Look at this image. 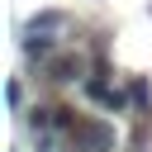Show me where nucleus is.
Returning <instances> with one entry per match:
<instances>
[{
    "label": "nucleus",
    "mask_w": 152,
    "mask_h": 152,
    "mask_svg": "<svg viewBox=\"0 0 152 152\" xmlns=\"http://www.w3.org/2000/svg\"><path fill=\"white\" fill-rule=\"evenodd\" d=\"M81 90H86L100 109H109V114H124V109H128V100H133L128 90L109 86V62H95V66H90V76L81 81Z\"/></svg>",
    "instance_id": "obj_1"
},
{
    "label": "nucleus",
    "mask_w": 152,
    "mask_h": 152,
    "mask_svg": "<svg viewBox=\"0 0 152 152\" xmlns=\"http://www.w3.org/2000/svg\"><path fill=\"white\" fill-rule=\"evenodd\" d=\"M62 19H66L62 10H43V14H33V19L24 24V33H48V28H57Z\"/></svg>",
    "instance_id": "obj_5"
},
{
    "label": "nucleus",
    "mask_w": 152,
    "mask_h": 152,
    "mask_svg": "<svg viewBox=\"0 0 152 152\" xmlns=\"http://www.w3.org/2000/svg\"><path fill=\"white\" fill-rule=\"evenodd\" d=\"M24 57L28 62H52V38L48 33H24Z\"/></svg>",
    "instance_id": "obj_4"
},
{
    "label": "nucleus",
    "mask_w": 152,
    "mask_h": 152,
    "mask_svg": "<svg viewBox=\"0 0 152 152\" xmlns=\"http://www.w3.org/2000/svg\"><path fill=\"white\" fill-rule=\"evenodd\" d=\"M48 81H57V86L86 81V57H76V52H62V57H52V62H48Z\"/></svg>",
    "instance_id": "obj_3"
},
{
    "label": "nucleus",
    "mask_w": 152,
    "mask_h": 152,
    "mask_svg": "<svg viewBox=\"0 0 152 152\" xmlns=\"http://www.w3.org/2000/svg\"><path fill=\"white\" fill-rule=\"evenodd\" d=\"M66 147L71 152H114V128L104 119H76L66 128Z\"/></svg>",
    "instance_id": "obj_2"
},
{
    "label": "nucleus",
    "mask_w": 152,
    "mask_h": 152,
    "mask_svg": "<svg viewBox=\"0 0 152 152\" xmlns=\"http://www.w3.org/2000/svg\"><path fill=\"white\" fill-rule=\"evenodd\" d=\"M19 104H24V86H19V81H10V109H19Z\"/></svg>",
    "instance_id": "obj_7"
},
{
    "label": "nucleus",
    "mask_w": 152,
    "mask_h": 152,
    "mask_svg": "<svg viewBox=\"0 0 152 152\" xmlns=\"http://www.w3.org/2000/svg\"><path fill=\"white\" fill-rule=\"evenodd\" d=\"M128 95H133V104H138V109H147V114H152V86H147L142 76H133V81H128Z\"/></svg>",
    "instance_id": "obj_6"
}]
</instances>
